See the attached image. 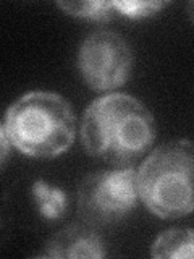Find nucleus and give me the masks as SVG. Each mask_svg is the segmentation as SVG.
<instances>
[{
	"label": "nucleus",
	"mask_w": 194,
	"mask_h": 259,
	"mask_svg": "<svg viewBox=\"0 0 194 259\" xmlns=\"http://www.w3.org/2000/svg\"><path fill=\"white\" fill-rule=\"evenodd\" d=\"M157 135L152 112L139 99L109 93L95 99L81 120V141L89 156L131 167L148 152Z\"/></svg>",
	"instance_id": "1"
},
{
	"label": "nucleus",
	"mask_w": 194,
	"mask_h": 259,
	"mask_svg": "<svg viewBox=\"0 0 194 259\" xmlns=\"http://www.w3.org/2000/svg\"><path fill=\"white\" fill-rule=\"evenodd\" d=\"M2 126L12 146L29 157L54 159L71 148L76 118L60 94L31 91L8 107Z\"/></svg>",
	"instance_id": "2"
},
{
	"label": "nucleus",
	"mask_w": 194,
	"mask_h": 259,
	"mask_svg": "<svg viewBox=\"0 0 194 259\" xmlns=\"http://www.w3.org/2000/svg\"><path fill=\"white\" fill-rule=\"evenodd\" d=\"M137 191L160 219L194 212V143L172 140L157 146L137 168Z\"/></svg>",
	"instance_id": "3"
},
{
	"label": "nucleus",
	"mask_w": 194,
	"mask_h": 259,
	"mask_svg": "<svg viewBox=\"0 0 194 259\" xmlns=\"http://www.w3.org/2000/svg\"><path fill=\"white\" fill-rule=\"evenodd\" d=\"M137 199V170L133 167L91 174L78 188L79 214L94 227L120 222L134 209Z\"/></svg>",
	"instance_id": "4"
},
{
	"label": "nucleus",
	"mask_w": 194,
	"mask_h": 259,
	"mask_svg": "<svg viewBox=\"0 0 194 259\" xmlns=\"http://www.w3.org/2000/svg\"><path fill=\"white\" fill-rule=\"evenodd\" d=\"M78 68L94 91H113L123 86L133 68V51L113 31H95L79 47Z\"/></svg>",
	"instance_id": "5"
},
{
	"label": "nucleus",
	"mask_w": 194,
	"mask_h": 259,
	"mask_svg": "<svg viewBox=\"0 0 194 259\" xmlns=\"http://www.w3.org/2000/svg\"><path fill=\"white\" fill-rule=\"evenodd\" d=\"M45 257H104L107 254L105 243L91 224H73L55 233L44 246Z\"/></svg>",
	"instance_id": "6"
},
{
	"label": "nucleus",
	"mask_w": 194,
	"mask_h": 259,
	"mask_svg": "<svg viewBox=\"0 0 194 259\" xmlns=\"http://www.w3.org/2000/svg\"><path fill=\"white\" fill-rule=\"evenodd\" d=\"M32 199L37 212L47 222L60 221L68 212V194L44 180H36L32 183Z\"/></svg>",
	"instance_id": "7"
},
{
	"label": "nucleus",
	"mask_w": 194,
	"mask_h": 259,
	"mask_svg": "<svg viewBox=\"0 0 194 259\" xmlns=\"http://www.w3.org/2000/svg\"><path fill=\"white\" fill-rule=\"evenodd\" d=\"M151 256L157 259L194 257V230L170 229L152 243Z\"/></svg>",
	"instance_id": "8"
},
{
	"label": "nucleus",
	"mask_w": 194,
	"mask_h": 259,
	"mask_svg": "<svg viewBox=\"0 0 194 259\" xmlns=\"http://www.w3.org/2000/svg\"><path fill=\"white\" fill-rule=\"evenodd\" d=\"M57 7L71 16L97 23L110 21L118 15L115 4L104 2V0L102 2H59Z\"/></svg>",
	"instance_id": "9"
},
{
	"label": "nucleus",
	"mask_w": 194,
	"mask_h": 259,
	"mask_svg": "<svg viewBox=\"0 0 194 259\" xmlns=\"http://www.w3.org/2000/svg\"><path fill=\"white\" fill-rule=\"evenodd\" d=\"M118 15L126 16L129 20H142L148 16H154L162 8L167 7V2L160 0H151V2H141V0H126V2H113Z\"/></svg>",
	"instance_id": "10"
},
{
	"label": "nucleus",
	"mask_w": 194,
	"mask_h": 259,
	"mask_svg": "<svg viewBox=\"0 0 194 259\" xmlns=\"http://www.w3.org/2000/svg\"><path fill=\"white\" fill-rule=\"evenodd\" d=\"M12 141L8 138L7 132L4 126H0V148H2V152H0V160H2V165H5L7 157H8V149H10Z\"/></svg>",
	"instance_id": "11"
},
{
	"label": "nucleus",
	"mask_w": 194,
	"mask_h": 259,
	"mask_svg": "<svg viewBox=\"0 0 194 259\" xmlns=\"http://www.w3.org/2000/svg\"><path fill=\"white\" fill-rule=\"evenodd\" d=\"M186 12H188V16H189L191 23L194 24V0H192V2H189L188 5H186Z\"/></svg>",
	"instance_id": "12"
}]
</instances>
